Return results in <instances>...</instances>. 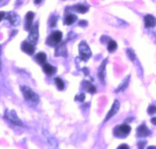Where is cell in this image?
<instances>
[{
    "mask_svg": "<svg viewBox=\"0 0 156 149\" xmlns=\"http://www.w3.org/2000/svg\"><path fill=\"white\" fill-rule=\"evenodd\" d=\"M147 113L149 114V115H153V114H155V113H156V107H155V106H150V107H148Z\"/></svg>",
    "mask_w": 156,
    "mask_h": 149,
    "instance_id": "24",
    "label": "cell"
},
{
    "mask_svg": "<svg viewBox=\"0 0 156 149\" xmlns=\"http://www.w3.org/2000/svg\"><path fill=\"white\" fill-rule=\"evenodd\" d=\"M43 69H44V71L48 74V75H52V74L55 72L54 67H53L52 65L48 64V63H44L43 64Z\"/></svg>",
    "mask_w": 156,
    "mask_h": 149,
    "instance_id": "15",
    "label": "cell"
},
{
    "mask_svg": "<svg viewBox=\"0 0 156 149\" xmlns=\"http://www.w3.org/2000/svg\"><path fill=\"white\" fill-rule=\"evenodd\" d=\"M144 23L146 28H153L156 26V19L152 15H146L144 17Z\"/></svg>",
    "mask_w": 156,
    "mask_h": 149,
    "instance_id": "13",
    "label": "cell"
},
{
    "mask_svg": "<svg viewBox=\"0 0 156 149\" xmlns=\"http://www.w3.org/2000/svg\"><path fill=\"white\" fill-rule=\"evenodd\" d=\"M130 130H131V129H130L129 125H127V123H124V125H119V127H117L115 129H114V134L119 137L125 136V135H127V134H129Z\"/></svg>",
    "mask_w": 156,
    "mask_h": 149,
    "instance_id": "4",
    "label": "cell"
},
{
    "mask_svg": "<svg viewBox=\"0 0 156 149\" xmlns=\"http://www.w3.org/2000/svg\"><path fill=\"white\" fill-rule=\"evenodd\" d=\"M127 56L129 57V59L131 60V61H134V60L136 59V54H134V52H132L131 50H127Z\"/></svg>",
    "mask_w": 156,
    "mask_h": 149,
    "instance_id": "23",
    "label": "cell"
},
{
    "mask_svg": "<svg viewBox=\"0 0 156 149\" xmlns=\"http://www.w3.org/2000/svg\"><path fill=\"white\" fill-rule=\"evenodd\" d=\"M145 144H146V141H139V142L137 143V145H138V149H143Z\"/></svg>",
    "mask_w": 156,
    "mask_h": 149,
    "instance_id": "25",
    "label": "cell"
},
{
    "mask_svg": "<svg viewBox=\"0 0 156 149\" xmlns=\"http://www.w3.org/2000/svg\"><path fill=\"white\" fill-rule=\"evenodd\" d=\"M5 118L9 120L10 122L14 123L16 125H23L22 123V120L18 118L17 114L15 113V111H9V110H6L5 111V115H4Z\"/></svg>",
    "mask_w": 156,
    "mask_h": 149,
    "instance_id": "5",
    "label": "cell"
},
{
    "mask_svg": "<svg viewBox=\"0 0 156 149\" xmlns=\"http://www.w3.org/2000/svg\"><path fill=\"white\" fill-rule=\"evenodd\" d=\"M22 92H23V95H24L25 100L29 102V103H31V104L39 103V101H40L39 95L37 94L36 92H34L31 88L27 87V86H24V87L22 88Z\"/></svg>",
    "mask_w": 156,
    "mask_h": 149,
    "instance_id": "1",
    "label": "cell"
},
{
    "mask_svg": "<svg viewBox=\"0 0 156 149\" xmlns=\"http://www.w3.org/2000/svg\"><path fill=\"white\" fill-rule=\"evenodd\" d=\"M120 102L118 101V100H115V102H114V104H113V106H112V108L110 109V111H109V113L107 114V116H106V118H105V120L104 122H108L109 120H110L111 118H113L114 116L116 115V114L118 113V111L120 110Z\"/></svg>",
    "mask_w": 156,
    "mask_h": 149,
    "instance_id": "7",
    "label": "cell"
},
{
    "mask_svg": "<svg viewBox=\"0 0 156 149\" xmlns=\"http://www.w3.org/2000/svg\"><path fill=\"white\" fill-rule=\"evenodd\" d=\"M151 122H152V123H153V125H156V117H155V118H151Z\"/></svg>",
    "mask_w": 156,
    "mask_h": 149,
    "instance_id": "29",
    "label": "cell"
},
{
    "mask_svg": "<svg viewBox=\"0 0 156 149\" xmlns=\"http://www.w3.org/2000/svg\"><path fill=\"white\" fill-rule=\"evenodd\" d=\"M7 19H8V21L13 25V26H16V25H18V24H19V22H20L19 16H18L17 14H15L14 12H10V13H9L8 15H7Z\"/></svg>",
    "mask_w": 156,
    "mask_h": 149,
    "instance_id": "14",
    "label": "cell"
},
{
    "mask_svg": "<svg viewBox=\"0 0 156 149\" xmlns=\"http://www.w3.org/2000/svg\"><path fill=\"white\" fill-rule=\"evenodd\" d=\"M39 24L38 23H36V24L34 25L31 30H30V34H29V41L31 42L33 45H35V44L38 42V39H39Z\"/></svg>",
    "mask_w": 156,
    "mask_h": 149,
    "instance_id": "6",
    "label": "cell"
},
{
    "mask_svg": "<svg viewBox=\"0 0 156 149\" xmlns=\"http://www.w3.org/2000/svg\"><path fill=\"white\" fill-rule=\"evenodd\" d=\"M129 76H127V78L125 79L124 81H123L122 83H121V85L119 86V87L117 88V90H116V92L119 93V92H122V91H125V89H127V87L129 86Z\"/></svg>",
    "mask_w": 156,
    "mask_h": 149,
    "instance_id": "16",
    "label": "cell"
},
{
    "mask_svg": "<svg viewBox=\"0 0 156 149\" xmlns=\"http://www.w3.org/2000/svg\"><path fill=\"white\" fill-rule=\"evenodd\" d=\"M84 83V86H85V88L88 90V92L89 93H91V94H94V93H96V87H95L94 85L91 84L90 82H87V81H85V82H83Z\"/></svg>",
    "mask_w": 156,
    "mask_h": 149,
    "instance_id": "18",
    "label": "cell"
},
{
    "mask_svg": "<svg viewBox=\"0 0 156 149\" xmlns=\"http://www.w3.org/2000/svg\"><path fill=\"white\" fill-rule=\"evenodd\" d=\"M106 65H107V59H105L100 65L99 69H98V77H99L100 81L102 83H105V70H106Z\"/></svg>",
    "mask_w": 156,
    "mask_h": 149,
    "instance_id": "9",
    "label": "cell"
},
{
    "mask_svg": "<svg viewBox=\"0 0 156 149\" xmlns=\"http://www.w3.org/2000/svg\"><path fill=\"white\" fill-rule=\"evenodd\" d=\"M54 82H55V84H57V88H59V90H62L64 88V82L60 78H55Z\"/></svg>",
    "mask_w": 156,
    "mask_h": 149,
    "instance_id": "22",
    "label": "cell"
},
{
    "mask_svg": "<svg viewBox=\"0 0 156 149\" xmlns=\"http://www.w3.org/2000/svg\"><path fill=\"white\" fill-rule=\"evenodd\" d=\"M74 9H75V10L77 11V12H79V13L85 14L88 11L89 7L86 6V5H83V4H79V5H76L75 7H74Z\"/></svg>",
    "mask_w": 156,
    "mask_h": 149,
    "instance_id": "17",
    "label": "cell"
},
{
    "mask_svg": "<svg viewBox=\"0 0 156 149\" xmlns=\"http://www.w3.org/2000/svg\"><path fill=\"white\" fill-rule=\"evenodd\" d=\"M117 50V43L115 41H110L108 45V50L110 52H113Z\"/></svg>",
    "mask_w": 156,
    "mask_h": 149,
    "instance_id": "21",
    "label": "cell"
},
{
    "mask_svg": "<svg viewBox=\"0 0 156 149\" xmlns=\"http://www.w3.org/2000/svg\"><path fill=\"white\" fill-rule=\"evenodd\" d=\"M147 149H156V146H149Z\"/></svg>",
    "mask_w": 156,
    "mask_h": 149,
    "instance_id": "32",
    "label": "cell"
},
{
    "mask_svg": "<svg viewBox=\"0 0 156 149\" xmlns=\"http://www.w3.org/2000/svg\"><path fill=\"white\" fill-rule=\"evenodd\" d=\"M76 16L75 15H72V14H69V15H67L66 16V18H65V20H64V23L66 25H71V24H73L74 22L76 21Z\"/></svg>",
    "mask_w": 156,
    "mask_h": 149,
    "instance_id": "19",
    "label": "cell"
},
{
    "mask_svg": "<svg viewBox=\"0 0 156 149\" xmlns=\"http://www.w3.org/2000/svg\"><path fill=\"white\" fill-rule=\"evenodd\" d=\"M87 25V23H86V21H80L79 22V26H82V27H84Z\"/></svg>",
    "mask_w": 156,
    "mask_h": 149,
    "instance_id": "28",
    "label": "cell"
},
{
    "mask_svg": "<svg viewBox=\"0 0 156 149\" xmlns=\"http://www.w3.org/2000/svg\"><path fill=\"white\" fill-rule=\"evenodd\" d=\"M79 54H80V57L84 61H87L88 59L91 57V50L90 48L87 46V44L85 42H82V43L79 45Z\"/></svg>",
    "mask_w": 156,
    "mask_h": 149,
    "instance_id": "2",
    "label": "cell"
},
{
    "mask_svg": "<svg viewBox=\"0 0 156 149\" xmlns=\"http://www.w3.org/2000/svg\"><path fill=\"white\" fill-rule=\"evenodd\" d=\"M36 59H37V61L39 62V63H42V64H44L46 62V53H44V52H40L38 53V54L36 55Z\"/></svg>",
    "mask_w": 156,
    "mask_h": 149,
    "instance_id": "20",
    "label": "cell"
},
{
    "mask_svg": "<svg viewBox=\"0 0 156 149\" xmlns=\"http://www.w3.org/2000/svg\"><path fill=\"white\" fill-rule=\"evenodd\" d=\"M117 149H129V146L127 145V144H122V145H120Z\"/></svg>",
    "mask_w": 156,
    "mask_h": 149,
    "instance_id": "27",
    "label": "cell"
},
{
    "mask_svg": "<svg viewBox=\"0 0 156 149\" xmlns=\"http://www.w3.org/2000/svg\"><path fill=\"white\" fill-rule=\"evenodd\" d=\"M137 136L138 137H146L148 136L150 134V130L147 129V127H146L145 125H140L138 127H137Z\"/></svg>",
    "mask_w": 156,
    "mask_h": 149,
    "instance_id": "8",
    "label": "cell"
},
{
    "mask_svg": "<svg viewBox=\"0 0 156 149\" xmlns=\"http://www.w3.org/2000/svg\"><path fill=\"white\" fill-rule=\"evenodd\" d=\"M54 55L55 56H67L66 48H65L64 44H60V45H59L57 46Z\"/></svg>",
    "mask_w": 156,
    "mask_h": 149,
    "instance_id": "10",
    "label": "cell"
},
{
    "mask_svg": "<svg viewBox=\"0 0 156 149\" xmlns=\"http://www.w3.org/2000/svg\"><path fill=\"white\" fill-rule=\"evenodd\" d=\"M21 48H22L23 52H25L26 53H28V54H33V53L35 52V46H34V45L27 43V42H24V43L22 44V46H21Z\"/></svg>",
    "mask_w": 156,
    "mask_h": 149,
    "instance_id": "12",
    "label": "cell"
},
{
    "mask_svg": "<svg viewBox=\"0 0 156 149\" xmlns=\"http://www.w3.org/2000/svg\"><path fill=\"white\" fill-rule=\"evenodd\" d=\"M61 39H62V33L59 31H55L48 38V39H46V44L50 46H57L61 42Z\"/></svg>",
    "mask_w": 156,
    "mask_h": 149,
    "instance_id": "3",
    "label": "cell"
},
{
    "mask_svg": "<svg viewBox=\"0 0 156 149\" xmlns=\"http://www.w3.org/2000/svg\"><path fill=\"white\" fill-rule=\"evenodd\" d=\"M4 17H5V13H4V12H1V20L3 19Z\"/></svg>",
    "mask_w": 156,
    "mask_h": 149,
    "instance_id": "30",
    "label": "cell"
},
{
    "mask_svg": "<svg viewBox=\"0 0 156 149\" xmlns=\"http://www.w3.org/2000/svg\"><path fill=\"white\" fill-rule=\"evenodd\" d=\"M35 17V14L33 12H28L26 14V25H25V30L30 31L33 27V19Z\"/></svg>",
    "mask_w": 156,
    "mask_h": 149,
    "instance_id": "11",
    "label": "cell"
},
{
    "mask_svg": "<svg viewBox=\"0 0 156 149\" xmlns=\"http://www.w3.org/2000/svg\"><path fill=\"white\" fill-rule=\"evenodd\" d=\"M42 2V0H35V3L36 4H40Z\"/></svg>",
    "mask_w": 156,
    "mask_h": 149,
    "instance_id": "31",
    "label": "cell"
},
{
    "mask_svg": "<svg viewBox=\"0 0 156 149\" xmlns=\"http://www.w3.org/2000/svg\"><path fill=\"white\" fill-rule=\"evenodd\" d=\"M76 99H77L78 101H80V102H83V101H84V99H85V94H80L79 96L76 97Z\"/></svg>",
    "mask_w": 156,
    "mask_h": 149,
    "instance_id": "26",
    "label": "cell"
}]
</instances>
